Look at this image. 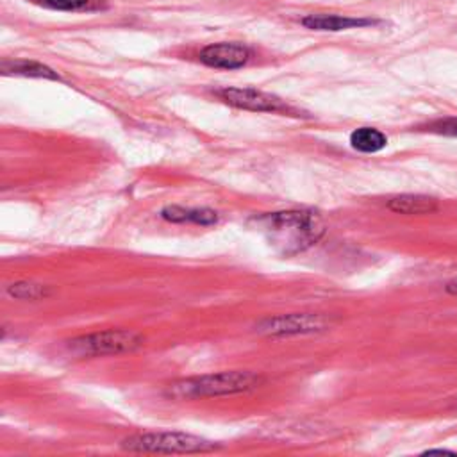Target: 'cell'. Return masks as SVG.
<instances>
[{
    "label": "cell",
    "instance_id": "9",
    "mask_svg": "<svg viewBox=\"0 0 457 457\" xmlns=\"http://www.w3.org/2000/svg\"><path fill=\"white\" fill-rule=\"evenodd\" d=\"M387 209L398 214H428L437 209V200L425 195H398L387 202Z\"/></svg>",
    "mask_w": 457,
    "mask_h": 457
},
{
    "label": "cell",
    "instance_id": "5",
    "mask_svg": "<svg viewBox=\"0 0 457 457\" xmlns=\"http://www.w3.org/2000/svg\"><path fill=\"white\" fill-rule=\"evenodd\" d=\"M330 325V318L321 312H293L266 318L255 325V330L264 336H295L325 330Z\"/></svg>",
    "mask_w": 457,
    "mask_h": 457
},
{
    "label": "cell",
    "instance_id": "1",
    "mask_svg": "<svg viewBox=\"0 0 457 457\" xmlns=\"http://www.w3.org/2000/svg\"><path fill=\"white\" fill-rule=\"evenodd\" d=\"M268 243L282 255H296L320 241L325 232L321 218L312 211H280L257 220Z\"/></svg>",
    "mask_w": 457,
    "mask_h": 457
},
{
    "label": "cell",
    "instance_id": "15",
    "mask_svg": "<svg viewBox=\"0 0 457 457\" xmlns=\"http://www.w3.org/2000/svg\"><path fill=\"white\" fill-rule=\"evenodd\" d=\"M48 7L61 9V11H77L82 9L89 0H43Z\"/></svg>",
    "mask_w": 457,
    "mask_h": 457
},
{
    "label": "cell",
    "instance_id": "7",
    "mask_svg": "<svg viewBox=\"0 0 457 457\" xmlns=\"http://www.w3.org/2000/svg\"><path fill=\"white\" fill-rule=\"evenodd\" d=\"M250 57L246 46L239 43H214L207 45L200 52V61L211 68L220 70H236L241 68Z\"/></svg>",
    "mask_w": 457,
    "mask_h": 457
},
{
    "label": "cell",
    "instance_id": "12",
    "mask_svg": "<svg viewBox=\"0 0 457 457\" xmlns=\"http://www.w3.org/2000/svg\"><path fill=\"white\" fill-rule=\"evenodd\" d=\"M4 75H23V77H37V79H59L54 70L36 61H4L2 62Z\"/></svg>",
    "mask_w": 457,
    "mask_h": 457
},
{
    "label": "cell",
    "instance_id": "10",
    "mask_svg": "<svg viewBox=\"0 0 457 457\" xmlns=\"http://www.w3.org/2000/svg\"><path fill=\"white\" fill-rule=\"evenodd\" d=\"M161 216L171 223H196V225H212L218 221V214L212 209H186L180 205H168L161 211Z\"/></svg>",
    "mask_w": 457,
    "mask_h": 457
},
{
    "label": "cell",
    "instance_id": "3",
    "mask_svg": "<svg viewBox=\"0 0 457 457\" xmlns=\"http://www.w3.org/2000/svg\"><path fill=\"white\" fill-rule=\"evenodd\" d=\"M121 448L139 453H195L209 452L214 445L200 436L161 430L129 436L121 441Z\"/></svg>",
    "mask_w": 457,
    "mask_h": 457
},
{
    "label": "cell",
    "instance_id": "13",
    "mask_svg": "<svg viewBox=\"0 0 457 457\" xmlns=\"http://www.w3.org/2000/svg\"><path fill=\"white\" fill-rule=\"evenodd\" d=\"M7 293L12 298H20V300H41V298L50 295V289L43 284L20 280V282H14V284L7 286Z\"/></svg>",
    "mask_w": 457,
    "mask_h": 457
},
{
    "label": "cell",
    "instance_id": "8",
    "mask_svg": "<svg viewBox=\"0 0 457 457\" xmlns=\"http://www.w3.org/2000/svg\"><path fill=\"white\" fill-rule=\"evenodd\" d=\"M303 27L312 30H346L357 27L373 25V20L368 18H352V16H339V14H311L302 20Z\"/></svg>",
    "mask_w": 457,
    "mask_h": 457
},
{
    "label": "cell",
    "instance_id": "4",
    "mask_svg": "<svg viewBox=\"0 0 457 457\" xmlns=\"http://www.w3.org/2000/svg\"><path fill=\"white\" fill-rule=\"evenodd\" d=\"M143 336L129 328H109L86 334L66 343L70 353L77 357H102L134 352L143 345Z\"/></svg>",
    "mask_w": 457,
    "mask_h": 457
},
{
    "label": "cell",
    "instance_id": "17",
    "mask_svg": "<svg viewBox=\"0 0 457 457\" xmlns=\"http://www.w3.org/2000/svg\"><path fill=\"white\" fill-rule=\"evenodd\" d=\"M428 453H452L448 450H428Z\"/></svg>",
    "mask_w": 457,
    "mask_h": 457
},
{
    "label": "cell",
    "instance_id": "2",
    "mask_svg": "<svg viewBox=\"0 0 457 457\" xmlns=\"http://www.w3.org/2000/svg\"><path fill=\"white\" fill-rule=\"evenodd\" d=\"M264 378L253 371H218L209 375L187 377L175 382H170L164 387V396L173 400H198L212 396H227L246 393L259 387Z\"/></svg>",
    "mask_w": 457,
    "mask_h": 457
},
{
    "label": "cell",
    "instance_id": "11",
    "mask_svg": "<svg viewBox=\"0 0 457 457\" xmlns=\"http://www.w3.org/2000/svg\"><path fill=\"white\" fill-rule=\"evenodd\" d=\"M350 145L357 152L373 154L382 150L387 145V137L373 127H361L350 134Z\"/></svg>",
    "mask_w": 457,
    "mask_h": 457
},
{
    "label": "cell",
    "instance_id": "6",
    "mask_svg": "<svg viewBox=\"0 0 457 457\" xmlns=\"http://www.w3.org/2000/svg\"><path fill=\"white\" fill-rule=\"evenodd\" d=\"M218 96L228 105L245 109V111L295 114V111L278 96L253 89V87H225L218 91Z\"/></svg>",
    "mask_w": 457,
    "mask_h": 457
},
{
    "label": "cell",
    "instance_id": "14",
    "mask_svg": "<svg viewBox=\"0 0 457 457\" xmlns=\"http://www.w3.org/2000/svg\"><path fill=\"white\" fill-rule=\"evenodd\" d=\"M430 132L443 134V136H457V118H445L437 120L428 127Z\"/></svg>",
    "mask_w": 457,
    "mask_h": 457
},
{
    "label": "cell",
    "instance_id": "16",
    "mask_svg": "<svg viewBox=\"0 0 457 457\" xmlns=\"http://www.w3.org/2000/svg\"><path fill=\"white\" fill-rule=\"evenodd\" d=\"M446 289H448L450 293H457V277L452 278V280L446 284Z\"/></svg>",
    "mask_w": 457,
    "mask_h": 457
}]
</instances>
